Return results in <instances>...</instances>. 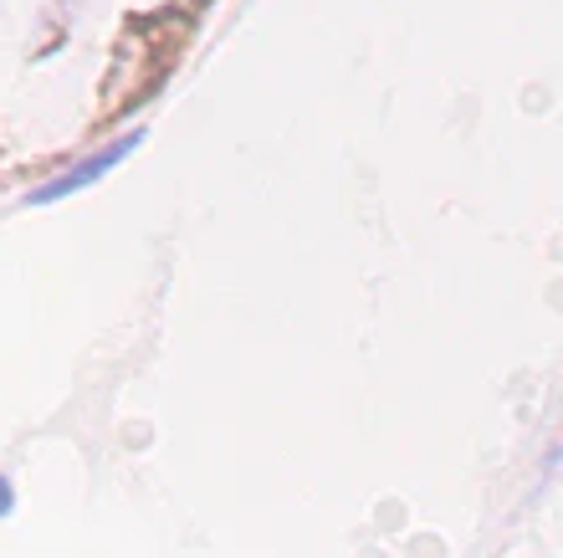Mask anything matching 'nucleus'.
<instances>
[{"label": "nucleus", "instance_id": "f03ea898", "mask_svg": "<svg viewBox=\"0 0 563 558\" xmlns=\"http://www.w3.org/2000/svg\"><path fill=\"white\" fill-rule=\"evenodd\" d=\"M11 507H15V492H11V482H5V477H0V517L11 513Z\"/></svg>", "mask_w": 563, "mask_h": 558}, {"label": "nucleus", "instance_id": "f257e3e1", "mask_svg": "<svg viewBox=\"0 0 563 558\" xmlns=\"http://www.w3.org/2000/svg\"><path fill=\"white\" fill-rule=\"evenodd\" d=\"M144 144V133H123L119 144H108V149H98L92 160H82V164H73V169H62L52 185H42V190H31V206H52V200H62V195H73V190H88L98 175H108V169H119L134 149Z\"/></svg>", "mask_w": 563, "mask_h": 558}]
</instances>
